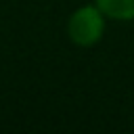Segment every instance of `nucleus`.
<instances>
[{
	"instance_id": "obj_1",
	"label": "nucleus",
	"mask_w": 134,
	"mask_h": 134,
	"mask_svg": "<svg viewBox=\"0 0 134 134\" xmlns=\"http://www.w3.org/2000/svg\"><path fill=\"white\" fill-rule=\"evenodd\" d=\"M105 27L107 17L103 15V10L96 4H84L69 15L67 36L75 46L90 48L100 42V38L105 36Z\"/></svg>"
},
{
	"instance_id": "obj_2",
	"label": "nucleus",
	"mask_w": 134,
	"mask_h": 134,
	"mask_svg": "<svg viewBox=\"0 0 134 134\" xmlns=\"http://www.w3.org/2000/svg\"><path fill=\"white\" fill-rule=\"evenodd\" d=\"M109 21H134V0H94Z\"/></svg>"
}]
</instances>
